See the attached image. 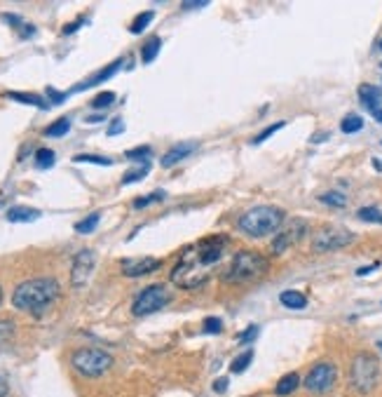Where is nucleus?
<instances>
[{
	"label": "nucleus",
	"instance_id": "22",
	"mask_svg": "<svg viewBox=\"0 0 382 397\" xmlns=\"http://www.w3.org/2000/svg\"><path fill=\"white\" fill-rule=\"evenodd\" d=\"M340 129H343L345 134H356L363 129V118L356 116V113H350L343 118V122H340Z\"/></svg>",
	"mask_w": 382,
	"mask_h": 397
},
{
	"label": "nucleus",
	"instance_id": "1",
	"mask_svg": "<svg viewBox=\"0 0 382 397\" xmlns=\"http://www.w3.org/2000/svg\"><path fill=\"white\" fill-rule=\"evenodd\" d=\"M225 247H228L225 235H209V238L197 242V245L188 247L178 266L171 270V282L178 289L202 287L211 277V270L223 261Z\"/></svg>",
	"mask_w": 382,
	"mask_h": 397
},
{
	"label": "nucleus",
	"instance_id": "48",
	"mask_svg": "<svg viewBox=\"0 0 382 397\" xmlns=\"http://www.w3.org/2000/svg\"><path fill=\"white\" fill-rule=\"evenodd\" d=\"M0 301H3V289H0Z\"/></svg>",
	"mask_w": 382,
	"mask_h": 397
},
{
	"label": "nucleus",
	"instance_id": "38",
	"mask_svg": "<svg viewBox=\"0 0 382 397\" xmlns=\"http://www.w3.org/2000/svg\"><path fill=\"white\" fill-rule=\"evenodd\" d=\"M256 336H258V327H256V324H251V327L244 329V334L237 336V341H240V343H249V341H254Z\"/></svg>",
	"mask_w": 382,
	"mask_h": 397
},
{
	"label": "nucleus",
	"instance_id": "36",
	"mask_svg": "<svg viewBox=\"0 0 382 397\" xmlns=\"http://www.w3.org/2000/svg\"><path fill=\"white\" fill-rule=\"evenodd\" d=\"M15 336V322L12 320H0V346H5Z\"/></svg>",
	"mask_w": 382,
	"mask_h": 397
},
{
	"label": "nucleus",
	"instance_id": "4",
	"mask_svg": "<svg viewBox=\"0 0 382 397\" xmlns=\"http://www.w3.org/2000/svg\"><path fill=\"white\" fill-rule=\"evenodd\" d=\"M270 268V264H267V259L262 257L258 252H237L235 257H232V261L228 264V268L223 270V275H220V280L225 284H242V282H251V280H258L262 277Z\"/></svg>",
	"mask_w": 382,
	"mask_h": 397
},
{
	"label": "nucleus",
	"instance_id": "6",
	"mask_svg": "<svg viewBox=\"0 0 382 397\" xmlns=\"http://www.w3.org/2000/svg\"><path fill=\"white\" fill-rule=\"evenodd\" d=\"M350 378H352V386H354L359 393H368V390L375 388L380 378V364H378V358L371 353H359L352 362V371H350Z\"/></svg>",
	"mask_w": 382,
	"mask_h": 397
},
{
	"label": "nucleus",
	"instance_id": "3",
	"mask_svg": "<svg viewBox=\"0 0 382 397\" xmlns=\"http://www.w3.org/2000/svg\"><path fill=\"white\" fill-rule=\"evenodd\" d=\"M284 223V210L272 205H260L254 207V210L244 212L237 221L242 233H247L249 238H265V235H272L282 228Z\"/></svg>",
	"mask_w": 382,
	"mask_h": 397
},
{
	"label": "nucleus",
	"instance_id": "39",
	"mask_svg": "<svg viewBox=\"0 0 382 397\" xmlns=\"http://www.w3.org/2000/svg\"><path fill=\"white\" fill-rule=\"evenodd\" d=\"M47 97H50V106H57V104H61L68 94H64V92H57L55 87H47Z\"/></svg>",
	"mask_w": 382,
	"mask_h": 397
},
{
	"label": "nucleus",
	"instance_id": "44",
	"mask_svg": "<svg viewBox=\"0 0 382 397\" xmlns=\"http://www.w3.org/2000/svg\"><path fill=\"white\" fill-rule=\"evenodd\" d=\"M8 393H10L8 381H5V378H0V397H8Z\"/></svg>",
	"mask_w": 382,
	"mask_h": 397
},
{
	"label": "nucleus",
	"instance_id": "2",
	"mask_svg": "<svg viewBox=\"0 0 382 397\" xmlns=\"http://www.w3.org/2000/svg\"><path fill=\"white\" fill-rule=\"evenodd\" d=\"M61 289L55 277H33V280H23L12 294V304L19 311L33 313V315H43V313L59 299Z\"/></svg>",
	"mask_w": 382,
	"mask_h": 397
},
{
	"label": "nucleus",
	"instance_id": "20",
	"mask_svg": "<svg viewBox=\"0 0 382 397\" xmlns=\"http://www.w3.org/2000/svg\"><path fill=\"white\" fill-rule=\"evenodd\" d=\"M8 97H10V99H15V102H21V104H31V106H38V109H50V104H47L43 97H38V94L8 92Z\"/></svg>",
	"mask_w": 382,
	"mask_h": 397
},
{
	"label": "nucleus",
	"instance_id": "14",
	"mask_svg": "<svg viewBox=\"0 0 382 397\" xmlns=\"http://www.w3.org/2000/svg\"><path fill=\"white\" fill-rule=\"evenodd\" d=\"M122 66V59H115L113 64H108L104 71H99V73H94L92 78H87L85 82H80V85H75L73 87V92H82V90H89V87H94V85H101V82H106L108 78H113V75L117 73V68Z\"/></svg>",
	"mask_w": 382,
	"mask_h": 397
},
{
	"label": "nucleus",
	"instance_id": "40",
	"mask_svg": "<svg viewBox=\"0 0 382 397\" xmlns=\"http://www.w3.org/2000/svg\"><path fill=\"white\" fill-rule=\"evenodd\" d=\"M122 132H124V120H122V118H115V120L111 122V127H108V136H117Z\"/></svg>",
	"mask_w": 382,
	"mask_h": 397
},
{
	"label": "nucleus",
	"instance_id": "25",
	"mask_svg": "<svg viewBox=\"0 0 382 397\" xmlns=\"http://www.w3.org/2000/svg\"><path fill=\"white\" fill-rule=\"evenodd\" d=\"M55 160H57V156H55V151H50V148H38V151H35V163H38L40 169H50L52 165H55Z\"/></svg>",
	"mask_w": 382,
	"mask_h": 397
},
{
	"label": "nucleus",
	"instance_id": "33",
	"mask_svg": "<svg viewBox=\"0 0 382 397\" xmlns=\"http://www.w3.org/2000/svg\"><path fill=\"white\" fill-rule=\"evenodd\" d=\"M284 125H286V122H284V120L274 122V125H270V127H267V129H262V132H260L258 136H254V139H251V144H254V146H258V144H262V141H265V139H270V136H272L274 132H279V129H282Z\"/></svg>",
	"mask_w": 382,
	"mask_h": 397
},
{
	"label": "nucleus",
	"instance_id": "7",
	"mask_svg": "<svg viewBox=\"0 0 382 397\" xmlns=\"http://www.w3.org/2000/svg\"><path fill=\"white\" fill-rule=\"evenodd\" d=\"M354 242V233L343 226H321L317 233L312 235V252L324 254V252H336L343 250Z\"/></svg>",
	"mask_w": 382,
	"mask_h": 397
},
{
	"label": "nucleus",
	"instance_id": "29",
	"mask_svg": "<svg viewBox=\"0 0 382 397\" xmlns=\"http://www.w3.org/2000/svg\"><path fill=\"white\" fill-rule=\"evenodd\" d=\"M319 200L328 207H345V205H347V198H345L343 193H338V191H328L324 195H319Z\"/></svg>",
	"mask_w": 382,
	"mask_h": 397
},
{
	"label": "nucleus",
	"instance_id": "49",
	"mask_svg": "<svg viewBox=\"0 0 382 397\" xmlns=\"http://www.w3.org/2000/svg\"><path fill=\"white\" fill-rule=\"evenodd\" d=\"M380 50H382V40H380Z\"/></svg>",
	"mask_w": 382,
	"mask_h": 397
},
{
	"label": "nucleus",
	"instance_id": "32",
	"mask_svg": "<svg viewBox=\"0 0 382 397\" xmlns=\"http://www.w3.org/2000/svg\"><path fill=\"white\" fill-rule=\"evenodd\" d=\"M73 163H92V165H104V167H111L113 160L104 158V156H89V153H82V156H75Z\"/></svg>",
	"mask_w": 382,
	"mask_h": 397
},
{
	"label": "nucleus",
	"instance_id": "24",
	"mask_svg": "<svg viewBox=\"0 0 382 397\" xmlns=\"http://www.w3.org/2000/svg\"><path fill=\"white\" fill-rule=\"evenodd\" d=\"M251 360H254V351H244L242 355H237V358L232 360V364H230L232 374H242V371H247L249 364H251Z\"/></svg>",
	"mask_w": 382,
	"mask_h": 397
},
{
	"label": "nucleus",
	"instance_id": "41",
	"mask_svg": "<svg viewBox=\"0 0 382 397\" xmlns=\"http://www.w3.org/2000/svg\"><path fill=\"white\" fill-rule=\"evenodd\" d=\"M207 0H190V3H183L181 5V10L183 12H188V10H202V8H207Z\"/></svg>",
	"mask_w": 382,
	"mask_h": 397
},
{
	"label": "nucleus",
	"instance_id": "37",
	"mask_svg": "<svg viewBox=\"0 0 382 397\" xmlns=\"http://www.w3.org/2000/svg\"><path fill=\"white\" fill-rule=\"evenodd\" d=\"M202 329H204V334H220V329H223V322H220L218 317H204V324H202Z\"/></svg>",
	"mask_w": 382,
	"mask_h": 397
},
{
	"label": "nucleus",
	"instance_id": "27",
	"mask_svg": "<svg viewBox=\"0 0 382 397\" xmlns=\"http://www.w3.org/2000/svg\"><path fill=\"white\" fill-rule=\"evenodd\" d=\"M68 132H70V120L68 118H59L57 122H52V125L45 129V136H64Z\"/></svg>",
	"mask_w": 382,
	"mask_h": 397
},
{
	"label": "nucleus",
	"instance_id": "10",
	"mask_svg": "<svg viewBox=\"0 0 382 397\" xmlns=\"http://www.w3.org/2000/svg\"><path fill=\"white\" fill-rule=\"evenodd\" d=\"M94 266H97V254H94V250H80L75 254L73 268H70V282H73L75 289L85 287Z\"/></svg>",
	"mask_w": 382,
	"mask_h": 397
},
{
	"label": "nucleus",
	"instance_id": "23",
	"mask_svg": "<svg viewBox=\"0 0 382 397\" xmlns=\"http://www.w3.org/2000/svg\"><path fill=\"white\" fill-rule=\"evenodd\" d=\"M155 19V12L153 10H146V12H141L139 17H136L134 21H131V26H129V31L134 33V35H139V33H143L148 28V24H151Z\"/></svg>",
	"mask_w": 382,
	"mask_h": 397
},
{
	"label": "nucleus",
	"instance_id": "5",
	"mask_svg": "<svg viewBox=\"0 0 382 397\" xmlns=\"http://www.w3.org/2000/svg\"><path fill=\"white\" fill-rule=\"evenodd\" d=\"M70 364H73L77 374L87 378H99L113 367V358L106 351H99V348H80V351L73 353Z\"/></svg>",
	"mask_w": 382,
	"mask_h": 397
},
{
	"label": "nucleus",
	"instance_id": "8",
	"mask_svg": "<svg viewBox=\"0 0 382 397\" xmlns=\"http://www.w3.org/2000/svg\"><path fill=\"white\" fill-rule=\"evenodd\" d=\"M171 301V294L166 292L164 284H151V287L141 289L139 296L134 299V306H131V313L136 317L151 315V313H157Z\"/></svg>",
	"mask_w": 382,
	"mask_h": 397
},
{
	"label": "nucleus",
	"instance_id": "19",
	"mask_svg": "<svg viewBox=\"0 0 382 397\" xmlns=\"http://www.w3.org/2000/svg\"><path fill=\"white\" fill-rule=\"evenodd\" d=\"M160 50H162V40H160L157 35H153V38L141 47V62H143V64L155 62V57H157Z\"/></svg>",
	"mask_w": 382,
	"mask_h": 397
},
{
	"label": "nucleus",
	"instance_id": "17",
	"mask_svg": "<svg viewBox=\"0 0 382 397\" xmlns=\"http://www.w3.org/2000/svg\"><path fill=\"white\" fill-rule=\"evenodd\" d=\"M279 301H282V306L291 308V311H300V308L307 306V299L303 292H296V289H286V292L279 294Z\"/></svg>",
	"mask_w": 382,
	"mask_h": 397
},
{
	"label": "nucleus",
	"instance_id": "46",
	"mask_svg": "<svg viewBox=\"0 0 382 397\" xmlns=\"http://www.w3.org/2000/svg\"><path fill=\"white\" fill-rule=\"evenodd\" d=\"M373 165H375V169H382V160L375 158V160H373Z\"/></svg>",
	"mask_w": 382,
	"mask_h": 397
},
{
	"label": "nucleus",
	"instance_id": "11",
	"mask_svg": "<svg viewBox=\"0 0 382 397\" xmlns=\"http://www.w3.org/2000/svg\"><path fill=\"white\" fill-rule=\"evenodd\" d=\"M305 233H307V221H305V219H296V221L291 223L289 228L282 230V233L274 238L272 252L274 254H284L291 245H296V242L300 240V238H305Z\"/></svg>",
	"mask_w": 382,
	"mask_h": 397
},
{
	"label": "nucleus",
	"instance_id": "26",
	"mask_svg": "<svg viewBox=\"0 0 382 397\" xmlns=\"http://www.w3.org/2000/svg\"><path fill=\"white\" fill-rule=\"evenodd\" d=\"M99 219H101V214H99V212H94V214L85 216L82 221H77L75 223V230H77V233H82V235L92 233V230L99 226Z\"/></svg>",
	"mask_w": 382,
	"mask_h": 397
},
{
	"label": "nucleus",
	"instance_id": "13",
	"mask_svg": "<svg viewBox=\"0 0 382 397\" xmlns=\"http://www.w3.org/2000/svg\"><path fill=\"white\" fill-rule=\"evenodd\" d=\"M359 99H361V104L368 109V113H371L378 122H382V90H380V87L361 85L359 87Z\"/></svg>",
	"mask_w": 382,
	"mask_h": 397
},
{
	"label": "nucleus",
	"instance_id": "18",
	"mask_svg": "<svg viewBox=\"0 0 382 397\" xmlns=\"http://www.w3.org/2000/svg\"><path fill=\"white\" fill-rule=\"evenodd\" d=\"M298 386H300V376H298V374H286V376L279 378L277 386H274V395L286 397V395L294 393Z\"/></svg>",
	"mask_w": 382,
	"mask_h": 397
},
{
	"label": "nucleus",
	"instance_id": "12",
	"mask_svg": "<svg viewBox=\"0 0 382 397\" xmlns=\"http://www.w3.org/2000/svg\"><path fill=\"white\" fill-rule=\"evenodd\" d=\"M162 261L160 259H153V257H139V259H124L122 261V273L127 277H141V275H148V273L157 270Z\"/></svg>",
	"mask_w": 382,
	"mask_h": 397
},
{
	"label": "nucleus",
	"instance_id": "28",
	"mask_svg": "<svg viewBox=\"0 0 382 397\" xmlns=\"http://www.w3.org/2000/svg\"><path fill=\"white\" fill-rule=\"evenodd\" d=\"M356 219L368 221V223H382V212L378 207H361V210L356 212Z\"/></svg>",
	"mask_w": 382,
	"mask_h": 397
},
{
	"label": "nucleus",
	"instance_id": "15",
	"mask_svg": "<svg viewBox=\"0 0 382 397\" xmlns=\"http://www.w3.org/2000/svg\"><path fill=\"white\" fill-rule=\"evenodd\" d=\"M193 151H195V144H176L174 148H169V151H166L164 156H162V167L164 169L174 167L176 163L186 160Z\"/></svg>",
	"mask_w": 382,
	"mask_h": 397
},
{
	"label": "nucleus",
	"instance_id": "43",
	"mask_svg": "<svg viewBox=\"0 0 382 397\" xmlns=\"http://www.w3.org/2000/svg\"><path fill=\"white\" fill-rule=\"evenodd\" d=\"M228 390V378H218L213 381V393H225Z\"/></svg>",
	"mask_w": 382,
	"mask_h": 397
},
{
	"label": "nucleus",
	"instance_id": "34",
	"mask_svg": "<svg viewBox=\"0 0 382 397\" xmlns=\"http://www.w3.org/2000/svg\"><path fill=\"white\" fill-rule=\"evenodd\" d=\"M162 198H164V191H155V193H151V195H143V198H136V200H134V210H143V207L157 203V200H162Z\"/></svg>",
	"mask_w": 382,
	"mask_h": 397
},
{
	"label": "nucleus",
	"instance_id": "30",
	"mask_svg": "<svg viewBox=\"0 0 382 397\" xmlns=\"http://www.w3.org/2000/svg\"><path fill=\"white\" fill-rule=\"evenodd\" d=\"M3 21L5 24H10V26H17V28H21V35L23 38H31V35L35 33V28L33 26H26V24H23L19 17H15V15H5L3 17Z\"/></svg>",
	"mask_w": 382,
	"mask_h": 397
},
{
	"label": "nucleus",
	"instance_id": "21",
	"mask_svg": "<svg viewBox=\"0 0 382 397\" xmlns=\"http://www.w3.org/2000/svg\"><path fill=\"white\" fill-rule=\"evenodd\" d=\"M148 172H151V163H141L139 167H131L129 172H124L122 183H124V186H129V183L141 181L143 176H148Z\"/></svg>",
	"mask_w": 382,
	"mask_h": 397
},
{
	"label": "nucleus",
	"instance_id": "31",
	"mask_svg": "<svg viewBox=\"0 0 382 397\" xmlns=\"http://www.w3.org/2000/svg\"><path fill=\"white\" fill-rule=\"evenodd\" d=\"M113 102H115V94H113V92H101L92 99V109L104 111V109H108Z\"/></svg>",
	"mask_w": 382,
	"mask_h": 397
},
{
	"label": "nucleus",
	"instance_id": "35",
	"mask_svg": "<svg viewBox=\"0 0 382 397\" xmlns=\"http://www.w3.org/2000/svg\"><path fill=\"white\" fill-rule=\"evenodd\" d=\"M151 153H153L151 146H139V148H131V151H127L124 156H127L129 160H141V163H148Z\"/></svg>",
	"mask_w": 382,
	"mask_h": 397
},
{
	"label": "nucleus",
	"instance_id": "45",
	"mask_svg": "<svg viewBox=\"0 0 382 397\" xmlns=\"http://www.w3.org/2000/svg\"><path fill=\"white\" fill-rule=\"evenodd\" d=\"M375 268H378V264H373V266H366V268H359V270H356V275H368V273H371V270H375Z\"/></svg>",
	"mask_w": 382,
	"mask_h": 397
},
{
	"label": "nucleus",
	"instance_id": "42",
	"mask_svg": "<svg viewBox=\"0 0 382 397\" xmlns=\"http://www.w3.org/2000/svg\"><path fill=\"white\" fill-rule=\"evenodd\" d=\"M82 24H85V19H75L73 24H66V26L61 28V33H64V35H70V33H75L77 28L82 26Z\"/></svg>",
	"mask_w": 382,
	"mask_h": 397
},
{
	"label": "nucleus",
	"instance_id": "16",
	"mask_svg": "<svg viewBox=\"0 0 382 397\" xmlns=\"http://www.w3.org/2000/svg\"><path fill=\"white\" fill-rule=\"evenodd\" d=\"M35 219H40V210H33V207L17 205L8 210V221L12 223H28V221H35Z\"/></svg>",
	"mask_w": 382,
	"mask_h": 397
},
{
	"label": "nucleus",
	"instance_id": "9",
	"mask_svg": "<svg viewBox=\"0 0 382 397\" xmlns=\"http://www.w3.org/2000/svg\"><path fill=\"white\" fill-rule=\"evenodd\" d=\"M338 378V369L336 364L331 362H319L309 369V374L305 376V388L309 393H328L333 388Z\"/></svg>",
	"mask_w": 382,
	"mask_h": 397
},
{
	"label": "nucleus",
	"instance_id": "47",
	"mask_svg": "<svg viewBox=\"0 0 382 397\" xmlns=\"http://www.w3.org/2000/svg\"><path fill=\"white\" fill-rule=\"evenodd\" d=\"M378 348H380V351H382V341H378Z\"/></svg>",
	"mask_w": 382,
	"mask_h": 397
}]
</instances>
